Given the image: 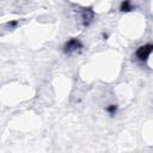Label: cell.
Listing matches in <instances>:
<instances>
[{
    "instance_id": "4",
    "label": "cell",
    "mask_w": 153,
    "mask_h": 153,
    "mask_svg": "<svg viewBox=\"0 0 153 153\" xmlns=\"http://www.w3.org/2000/svg\"><path fill=\"white\" fill-rule=\"evenodd\" d=\"M120 10H121L122 12H129V11L134 10V6L131 5V2H130V1H123V2L121 4Z\"/></svg>"
},
{
    "instance_id": "3",
    "label": "cell",
    "mask_w": 153,
    "mask_h": 153,
    "mask_svg": "<svg viewBox=\"0 0 153 153\" xmlns=\"http://www.w3.org/2000/svg\"><path fill=\"white\" fill-rule=\"evenodd\" d=\"M94 11L91 7H84L80 11V20L84 26H88L94 19Z\"/></svg>"
},
{
    "instance_id": "1",
    "label": "cell",
    "mask_w": 153,
    "mask_h": 153,
    "mask_svg": "<svg viewBox=\"0 0 153 153\" xmlns=\"http://www.w3.org/2000/svg\"><path fill=\"white\" fill-rule=\"evenodd\" d=\"M84 48V45H82V43H81V41L79 39V38H71V39H68L66 43H65V45H63V51H65V54H67V55H73V54H75V53H79L81 49Z\"/></svg>"
},
{
    "instance_id": "5",
    "label": "cell",
    "mask_w": 153,
    "mask_h": 153,
    "mask_svg": "<svg viewBox=\"0 0 153 153\" xmlns=\"http://www.w3.org/2000/svg\"><path fill=\"white\" fill-rule=\"evenodd\" d=\"M17 25H18V22L17 20H11V22H7L6 24H4L2 27H5L6 30H13V29L17 27Z\"/></svg>"
},
{
    "instance_id": "6",
    "label": "cell",
    "mask_w": 153,
    "mask_h": 153,
    "mask_svg": "<svg viewBox=\"0 0 153 153\" xmlns=\"http://www.w3.org/2000/svg\"><path fill=\"white\" fill-rule=\"evenodd\" d=\"M105 110H106V112H108L109 115L114 116V115L117 112V105H116V104H109Z\"/></svg>"
},
{
    "instance_id": "2",
    "label": "cell",
    "mask_w": 153,
    "mask_h": 153,
    "mask_svg": "<svg viewBox=\"0 0 153 153\" xmlns=\"http://www.w3.org/2000/svg\"><path fill=\"white\" fill-rule=\"evenodd\" d=\"M152 50H153V45H152L151 43L145 44V45H141V47H139V48L136 49L135 56H136V59H137L139 61L146 62V61L148 60V57L151 56Z\"/></svg>"
}]
</instances>
